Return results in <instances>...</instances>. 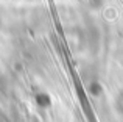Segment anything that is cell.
Segmentation results:
<instances>
[{
    "mask_svg": "<svg viewBox=\"0 0 123 122\" xmlns=\"http://www.w3.org/2000/svg\"><path fill=\"white\" fill-rule=\"evenodd\" d=\"M0 122H9V121L6 119V117H2V116H0Z\"/></svg>",
    "mask_w": 123,
    "mask_h": 122,
    "instance_id": "obj_2",
    "label": "cell"
},
{
    "mask_svg": "<svg viewBox=\"0 0 123 122\" xmlns=\"http://www.w3.org/2000/svg\"><path fill=\"white\" fill-rule=\"evenodd\" d=\"M114 107H115V111H117L120 116H123V89H120L115 97V102H114Z\"/></svg>",
    "mask_w": 123,
    "mask_h": 122,
    "instance_id": "obj_1",
    "label": "cell"
}]
</instances>
